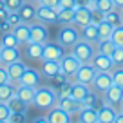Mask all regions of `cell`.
Wrapping results in <instances>:
<instances>
[{
	"mask_svg": "<svg viewBox=\"0 0 123 123\" xmlns=\"http://www.w3.org/2000/svg\"><path fill=\"white\" fill-rule=\"evenodd\" d=\"M91 92V87L85 83H80V81H73V89H71V98H74L76 101H83L85 96Z\"/></svg>",
	"mask_w": 123,
	"mask_h": 123,
	"instance_id": "27",
	"label": "cell"
},
{
	"mask_svg": "<svg viewBox=\"0 0 123 123\" xmlns=\"http://www.w3.org/2000/svg\"><path fill=\"white\" fill-rule=\"evenodd\" d=\"M24 2H25V0H4V6H6L7 11H18Z\"/></svg>",
	"mask_w": 123,
	"mask_h": 123,
	"instance_id": "44",
	"label": "cell"
},
{
	"mask_svg": "<svg viewBox=\"0 0 123 123\" xmlns=\"http://www.w3.org/2000/svg\"><path fill=\"white\" fill-rule=\"evenodd\" d=\"M0 45L2 47H20V42L16 40L13 31H6L2 35V38H0Z\"/></svg>",
	"mask_w": 123,
	"mask_h": 123,
	"instance_id": "31",
	"label": "cell"
},
{
	"mask_svg": "<svg viewBox=\"0 0 123 123\" xmlns=\"http://www.w3.org/2000/svg\"><path fill=\"white\" fill-rule=\"evenodd\" d=\"M80 40V29L73 24H67V25H60L58 29V35H56V42L60 43L63 49H69L74 45V43Z\"/></svg>",
	"mask_w": 123,
	"mask_h": 123,
	"instance_id": "2",
	"label": "cell"
},
{
	"mask_svg": "<svg viewBox=\"0 0 123 123\" xmlns=\"http://www.w3.org/2000/svg\"><path fill=\"white\" fill-rule=\"evenodd\" d=\"M58 2H60V0H40V4L49 6V7H58Z\"/></svg>",
	"mask_w": 123,
	"mask_h": 123,
	"instance_id": "48",
	"label": "cell"
},
{
	"mask_svg": "<svg viewBox=\"0 0 123 123\" xmlns=\"http://www.w3.org/2000/svg\"><path fill=\"white\" fill-rule=\"evenodd\" d=\"M7 15H9V11L6 7L0 9V31H2V33L11 31V27H9V24H7Z\"/></svg>",
	"mask_w": 123,
	"mask_h": 123,
	"instance_id": "37",
	"label": "cell"
},
{
	"mask_svg": "<svg viewBox=\"0 0 123 123\" xmlns=\"http://www.w3.org/2000/svg\"><path fill=\"white\" fill-rule=\"evenodd\" d=\"M22 22V18H20V15H18V11H9V15H7V24H9V27H16L18 24Z\"/></svg>",
	"mask_w": 123,
	"mask_h": 123,
	"instance_id": "43",
	"label": "cell"
},
{
	"mask_svg": "<svg viewBox=\"0 0 123 123\" xmlns=\"http://www.w3.org/2000/svg\"><path fill=\"white\" fill-rule=\"evenodd\" d=\"M71 89H73V81H65L63 85H60V87L56 89L58 91V100H60V98H69L71 96Z\"/></svg>",
	"mask_w": 123,
	"mask_h": 123,
	"instance_id": "35",
	"label": "cell"
},
{
	"mask_svg": "<svg viewBox=\"0 0 123 123\" xmlns=\"http://www.w3.org/2000/svg\"><path fill=\"white\" fill-rule=\"evenodd\" d=\"M89 0H76V6H87Z\"/></svg>",
	"mask_w": 123,
	"mask_h": 123,
	"instance_id": "52",
	"label": "cell"
},
{
	"mask_svg": "<svg viewBox=\"0 0 123 123\" xmlns=\"http://www.w3.org/2000/svg\"><path fill=\"white\" fill-rule=\"evenodd\" d=\"M105 22H109L112 27H119L123 25V16H121V9L114 7L112 11L105 13Z\"/></svg>",
	"mask_w": 123,
	"mask_h": 123,
	"instance_id": "29",
	"label": "cell"
},
{
	"mask_svg": "<svg viewBox=\"0 0 123 123\" xmlns=\"http://www.w3.org/2000/svg\"><path fill=\"white\" fill-rule=\"evenodd\" d=\"M31 27V40L29 42H38V43H45L47 40H49V29H47L45 24L38 22V20H35V22L29 24Z\"/></svg>",
	"mask_w": 123,
	"mask_h": 123,
	"instance_id": "7",
	"label": "cell"
},
{
	"mask_svg": "<svg viewBox=\"0 0 123 123\" xmlns=\"http://www.w3.org/2000/svg\"><path fill=\"white\" fill-rule=\"evenodd\" d=\"M103 20H105V13L103 11H100V9H91V22L92 24H96V25H98V24H101V22H103Z\"/></svg>",
	"mask_w": 123,
	"mask_h": 123,
	"instance_id": "41",
	"label": "cell"
},
{
	"mask_svg": "<svg viewBox=\"0 0 123 123\" xmlns=\"http://www.w3.org/2000/svg\"><path fill=\"white\" fill-rule=\"evenodd\" d=\"M76 119L80 123H98V111L94 107H87V105H81V109L78 111Z\"/></svg>",
	"mask_w": 123,
	"mask_h": 123,
	"instance_id": "20",
	"label": "cell"
},
{
	"mask_svg": "<svg viewBox=\"0 0 123 123\" xmlns=\"http://www.w3.org/2000/svg\"><path fill=\"white\" fill-rule=\"evenodd\" d=\"M74 22V9H58V24L67 25Z\"/></svg>",
	"mask_w": 123,
	"mask_h": 123,
	"instance_id": "32",
	"label": "cell"
},
{
	"mask_svg": "<svg viewBox=\"0 0 123 123\" xmlns=\"http://www.w3.org/2000/svg\"><path fill=\"white\" fill-rule=\"evenodd\" d=\"M80 65H81V62L73 53H65L60 60V69L69 78V81H74V76H76V71L80 69Z\"/></svg>",
	"mask_w": 123,
	"mask_h": 123,
	"instance_id": "4",
	"label": "cell"
},
{
	"mask_svg": "<svg viewBox=\"0 0 123 123\" xmlns=\"http://www.w3.org/2000/svg\"><path fill=\"white\" fill-rule=\"evenodd\" d=\"M96 7L100 9V11H103V13H109V11H112L116 6H114V0H96Z\"/></svg>",
	"mask_w": 123,
	"mask_h": 123,
	"instance_id": "36",
	"label": "cell"
},
{
	"mask_svg": "<svg viewBox=\"0 0 123 123\" xmlns=\"http://www.w3.org/2000/svg\"><path fill=\"white\" fill-rule=\"evenodd\" d=\"M98 71L92 67V63H81L80 69L76 71V76H74V81H80V83H85V85H91L94 76H96Z\"/></svg>",
	"mask_w": 123,
	"mask_h": 123,
	"instance_id": "12",
	"label": "cell"
},
{
	"mask_svg": "<svg viewBox=\"0 0 123 123\" xmlns=\"http://www.w3.org/2000/svg\"><path fill=\"white\" fill-rule=\"evenodd\" d=\"M89 2H91V0H89ZM92 2H96V0H92Z\"/></svg>",
	"mask_w": 123,
	"mask_h": 123,
	"instance_id": "57",
	"label": "cell"
},
{
	"mask_svg": "<svg viewBox=\"0 0 123 123\" xmlns=\"http://www.w3.org/2000/svg\"><path fill=\"white\" fill-rule=\"evenodd\" d=\"M111 40L116 45H123V25L114 27V31H112V35H111Z\"/></svg>",
	"mask_w": 123,
	"mask_h": 123,
	"instance_id": "38",
	"label": "cell"
},
{
	"mask_svg": "<svg viewBox=\"0 0 123 123\" xmlns=\"http://www.w3.org/2000/svg\"><path fill=\"white\" fill-rule=\"evenodd\" d=\"M36 109L40 111H49L54 105H58V91L53 85H40L36 87V94H35V101H33Z\"/></svg>",
	"mask_w": 123,
	"mask_h": 123,
	"instance_id": "1",
	"label": "cell"
},
{
	"mask_svg": "<svg viewBox=\"0 0 123 123\" xmlns=\"http://www.w3.org/2000/svg\"><path fill=\"white\" fill-rule=\"evenodd\" d=\"M116 114H118V109L109 105L107 101H105V105L100 109V112H98V123H114Z\"/></svg>",
	"mask_w": 123,
	"mask_h": 123,
	"instance_id": "23",
	"label": "cell"
},
{
	"mask_svg": "<svg viewBox=\"0 0 123 123\" xmlns=\"http://www.w3.org/2000/svg\"><path fill=\"white\" fill-rule=\"evenodd\" d=\"M16 94V85L7 81V83H2L0 85V101H6L7 103L9 98H13Z\"/></svg>",
	"mask_w": 123,
	"mask_h": 123,
	"instance_id": "30",
	"label": "cell"
},
{
	"mask_svg": "<svg viewBox=\"0 0 123 123\" xmlns=\"http://www.w3.org/2000/svg\"><path fill=\"white\" fill-rule=\"evenodd\" d=\"M76 7V0H60L58 9H74Z\"/></svg>",
	"mask_w": 123,
	"mask_h": 123,
	"instance_id": "45",
	"label": "cell"
},
{
	"mask_svg": "<svg viewBox=\"0 0 123 123\" xmlns=\"http://www.w3.org/2000/svg\"><path fill=\"white\" fill-rule=\"evenodd\" d=\"M35 94H36V87L22 85V83L16 85V96H18L20 100H24L27 105H33V101H35Z\"/></svg>",
	"mask_w": 123,
	"mask_h": 123,
	"instance_id": "24",
	"label": "cell"
},
{
	"mask_svg": "<svg viewBox=\"0 0 123 123\" xmlns=\"http://www.w3.org/2000/svg\"><path fill=\"white\" fill-rule=\"evenodd\" d=\"M6 6H4V0H0V9H4Z\"/></svg>",
	"mask_w": 123,
	"mask_h": 123,
	"instance_id": "53",
	"label": "cell"
},
{
	"mask_svg": "<svg viewBox=\"0 0 123 123\" xmlns=\"http://www.w3.org/2000/svg\"><path fill=\"white\" fill-rule=\"evenodd\" d=\"M42 73H40V69H35V67H27L25 71H24L22 78H20V83L22 85H31V87H40L42 85Z\"/></svg>",
	"mask_w": 123,
	"mask_h": 123,
	"instance_id": "11",
	"label": "cell"
},
{
	"mask_svg": "<svg viewBox=\"0 0 123 123\" xmlns=\"http://www.w3.org/2000/svg\"><path fill=\"white\" fill-rule=\"evenodd\" d=\"M114 6L118 9H123V0H114Z\"/></svg>",
	"mask_w": 123,
	"mask_h": 123,
	"instance_id": "51",
	"label": "cell"
},
{
	"mask_svg": "<svg viewBox=\"0 0 123 123\" xmlns=\"http://www.w3.org/2000/svg\"><path fill=\"white\" fill-rule=\"evenodd\" d=\"M33 123H49V119H47V114L42 116V118H35V119H33Z\"/></svg>",
	"mask_w": 123,
	"mask_h": 123,
	"instance_id": "49",
	"label": "cell"
},
{
	"mask_svg": "<svg viewBox=\"0 0 123 123\" xmlns=\"http://www.w3.org/2000/svg\"><path fill=\"white\" fill-rule=\"evenodd\" d=\"M111 74H112V81L119 87H123V67H114Z\"/></svg>",
	"mask_w": 123,
	"mask_h": 123,
	"instance_id": "39",
	"label": "cell"
},
{
	"mask_svg": "<svg viewBox=\"0 0 123 123\" xmlns=\"http://www.w3.org/2000/svg\"><path fill=\"white\" fill-rule=\"evenodd\" d=\"M0 47H2V45H0Z\"/></svg>",
	"mask_w": 123,
	"mask_h": 123,
	"instance_id": "58",
	"label": "cell"
},
{
	"mask_svg": "<svg viewBox=\"0 0 123 123\" xmlns=\"http://www.w3.org/2000/svg\"><path fill=\"white\" fill-rule=\"evenodd\" d=\"M71 53L81 62V63H91L92 56L96 54V43H91L87 40H78L73 47H71Z\"/></svg>",
	"mask_w": 123,
	"mask_h": 123,
	"instance_id": "3",
	"label": "cell"
},
{
	"mask_svg": "<svg viewBox=\"0 0 123 123\" xmlns=\"http://www.w3.org/2000/svg\"><path fill=\"white\" fill-rule=\"evenodd\" d=\"M103 100L107 101L109 105H112V107H116L119 111V107H121V103H123V87L112 83L111 87H109V91L103 94Z\"/></svg>",
	"mask_w": 123,
	"mask_h": 123,
	"instance_id": "8",
	"label": "cell"
},
{
	"mask_svg": "<svg viewBox=\"0 0 123 123\" xmlns=\"http://www.w3.org/2000/svg\"><path fill=\"white\" fill-rule=\"evenodd\" d=\"M121 16H123V9H121Z\"/></svg>",
	"mask_w": 123,
	"mask_h": 123,
	"instance_id": "56",
	"label": "cell"
},
{
	"mask_svg": "<svg viewBox=\"0 0 123 123\" xmlns=\"http://www.w3.org/2000/svg\"><path fill=\"white\" fill-rule=\"evenodd\" d=\"M36 20L45 25L58 24V7H49L43 4H36Z\"/></svg>",
	"mask_w": 123,
	"mask_h": 123,
	"instance_id": "6",
	"label": "cell"
},
{
	"mask_svg": "<svg viewBox=\"0 0 123 123\" xmlns=\"http://www.w3.org/2000/svg\"><path fill=\"white\" fill-rule=\"evenodd\" d=\"M91 24V7L89 6H76L74 7V22L73 25H76L78 29L83 25Z\"/></svg>",
	"mask_w": 123,
	"mask_h": 123,
	"instance_id": "16",
	"label": "cell"
},
{
	"mask_svg": "<svg viewBox=\"0 0 123 123\" xmlns=\"http://www.w3.org/2000/svg\"><path fill=\"white\" fill-rule=\"evenodd\" d=\"M92 67L96 71H107V73H111L112 69H114V63H112V58L107 56V54H101V53H96L94 56H92L91 60Z\"/></svg>",
	"mask_w": 123,
	"mask_h": 123,
	"instance_id": "17",
	"label": "cell"
},
{
	"mask_svg": "<svg viewBox=\"0 0 123 123\" xmlns=\"http://www.w3.org/2000/svg\"><path fill=\"white\" fill-rule=\"evenodd\" d=\"M58 105H60L63 111H67L71 116H73V119H76V114H78V111L81 109V103L80 101H76L74 98H60L58 100Z\"/></svg>",
	"mask_w": 123,
	"mask_h": 123,
	"instance_id": "25",
	"label": "cell"
},
{
	"mask_svg": "<svg viewBox=\"0 0 123 123\" xmlns=\"http://www.w3.org/2000/svg\"><path fill=\"white\" fill-rule=\"evenodd\" d=\"M116 49V43L112 42L111 38H103V40H98L96 42V53H101V54H107V56H112Z\"/></svg>",
	"mask_w": 123,
	"mask_h": 123,
	"instance_id": "28",
	"label": "cell"
},
{
	"mask_svg": "<svg viewBox=\"0 0 123 123\" xmlns=\"http://www.w3.org/2000/svg\"><path fill=\"white\" fill-rule=\"evenodd\" d=\"M7 81H9L7 69H6V65H0V85H2V83H7Z\"/></svg>",
	"mask_w": 123,
	"mask_h": 123,
	"instance_id": "47",
	"label": "cell"
},
{
	"mask_svg": "<svg viewBox=\"0 0 123 123\" xmlns=\"http://www.w3.org/2000/svg\"><path fill=\"white\" fill-rule=\"evenodd\" d=\"M112 83H114V81H112V74L111 73H107V71H98L96 76H94V80H92V83L89 85V87H91V91L96 92V94L103 96Z\"/></svg>",
	"mask_w": 123,
	"mask_h": 123,
	"instance_id": "5",
	"label": "cell"
},
{
	"mask_svg": "<svg viewBox=\"0 0 123 123\" xmlns=\"http://www.w3.org/2000/svg\"><path fill=\"white\" fill-rule=\"evenodd\" d=\"M114 123H123V111H118V114H116V121Z\"/></svg>",
	"mask_w": 123,
	"mask_h": 123,
	"instance_id": "50",
	"label": "cell"
},
{
	"mask_svg": "<svg viewBox=\"0 0 123 123\" xmlns=\"http://www.w3.org/2000/svg\"><path fill=\"white\" fill-rule=\"evenodd\" d=\"M20 58H22L20 47H0V65H9L11 62Z\"/></svg>",
	"mask_w": 123,
	"mask_h": 123,
	"instance_id": "18",
	"label": "cell"
},
{
	"mask_svg": "<svg viewBox=\"0 0 123 123\" xmlns=\"http://www.w3.org/2000/svg\"><path fill=\"white\" fill-rule=\"evenodd\" d=\"M63 54H65V49L58 42H49L47 40L43 43V60H62Z\"/></svg>",
	"mask_w": 123,
	"mask_h": 123,
	"instance_id": "15",
	"label": "cell"
},
{
	"mask_svg": "<svg viewBox=\"0 0 123 123\" xmlns=\"http://www.w3.org/2000/svg\"><path fill=\"white\" fill-rule=\"evenodd\" d=\"M80 38L81 40H87L91 43H96L100 40V33H98V25L96 24H87V25L80 27Z\"/></svg>",
	"mask_w": 123,
	"mask_h": 123,
	"instance_id": "21",
	"label": "cell"
},
{
	"mask_svg": "<svg viewBox=\"0 0 123 123\" xmlns=\"http://www.w3.org/2000/svg\"><path fill=\"white\" fill-rule=\"evenodd\" d=\"M119 111H123V103H121V107H119Z\"/></svg>",
	"mask_w": 123,
	"mask_h": 123,
	"instance_id": "55",
	"label": "cell"
},
{
	"mask_svg": "<svg viewBox=\"0 0 123 123\" xmlns=\"http://www.w3.org/2000/svg\"><path fill=\"white\" fill-rule=\"evenodd\" d=\"M112 31H114V27H112L109 22H105V20H103L101 24H98V33H100V40H103V38H111Z\"/></svg>",
	"mask_w": 123,
	"mask_h": 123,
	"instance_id": "33",
	"label": "cell"
},
{
	"mask_svg": "<svg viewBox=\"0 0 123 123\" xmlns=\"http://www.w3.org/2000/svg\"><path fill=\"white\" fill-rule=\"evenodd\" d=\"M18 15H20V18H22V22H25V24L35 22V20H36V4L27 2V0H25V2L20 6Z\"/></svg>",
	"mask_w": 123,
	"mask_h": 123,
	"instance_id": "19",
	"label": "cell"
},
{
	"mask_svg": "<svg viewBox=\"0 0 123 123\" xmlns=\"http://www.w3.org/2000/svg\"><path fill=\"white\" fill-rule=\"evenodd\" d=\"M47 119H49V123H71V121H74L73 116L67 111H63L60 105H54L53 109L47 111Z\"/></svg>",
	"mask_w": 123,
	"mask_h": 123,
	"instance_id": "13",
	"label": "cell"
},
{
	"mask_svg": "<svg viewBox=\"0 0 123 123\" xmlns=\"http://www.w3.org/2000/svg\"><path fill=\"white\" fill-rule=\"evenodd\" d=\"M49 81H51V85H53L54 89H58L60 85H63L65 81H69V78H67V76H65L63 73H58L56 76H53V78H51Z\"/></svg>",
	"mask_w": 123,
	"mask_h": 123,
	"instance_id": "40",
	"label": "cell"
},
{
	"mask_svg": "<svg viewBox=\"0 0 123 123\" xmlns=\"http://www.w3.org/2000/svg\"><path fill=\"white\" fill-rule=\"evenodd\" d=\"M6 69H7V74H9V81L15 83V85H18L24 71L27 69V65H25V62L20 58V60H15V62H11L9 65H6Z\"/></svg>",
	"mask_w": 123,
	"mask_h": 123,
	"instance_id": "9",
	"label": "cell"
},
{
	"mask_svg": "<svg viewBox=\"0 0 123 123\" xmlns=\"http://www.w3.org/2000/svg\"><path fill=\"white\" fill-rule=\"evenodd\" d=\"M7 107H9V111H11V114H27V111H29L31 105H27L24 100H20V98L15 94L13 98L7 100Z\"/></svg>",
	"mask_w": 123,
	"mask_h": 123,
	"instance_id": "26",
	"label": "cell"
},
{
	"mask_svg": "<svg viewBox=\"0 0 123 123\" xmlns=\"http://www.w3.org/2000/svg\"><path fill=\"white\" fill-rule=\"evenodd\" d=\"M9 116H11V111H9L7 103H6V101H0V123H7Z\"/></svg>",
	"mask_w": 123,
	"mask_h": 123,
	"instance_id": "42",
	"label": "cell"
},
{
	"mask_svg": "<svg viewBox=\"0 0 123 123\" xmlns=\"http://www.w3.org/2000/svg\"><path fill=\"white\" fill-rule=\"evenodd\" d=\"M27 2H33V4H40V0H27Z\"/></svg>",
	"mask_w": 123,
	"mask_h": 123,
	"instance_id": "54",
	"label": "cell"
},
{
	"mask_svg": "<svg viewBox=\"0 0 123 123\" xmlns=\"http://www.w3.org/2000/svg\"><path fill=\"white\" fill-rule=\"evenodd\" d=\"M27 119V114H11L7 119V123H22Z\"/></svg>",
	"mask_w": 123,
	"mask_h": 123,
	"instance_id": "46",
	"label": "cell"
},
{
	"mask_svg": "<svg viewBox=\"0 0 123 123\" xmlns=\"http://www.w3.org/2000/svg\"><path fill=\"white\" fill-rule=\"evenodd\" d=\"M38 69H40V73H42L43 80H51V78L56 76L58 73H62L60 60H42Z\"/></svg>",
	"mask_w": 123,
	"mask_h": 123,
	"instance_id": "14",
	"label": "cell"
},
{
	"mask_svg": "<svg viewBox=\"0 0 123 123\" xmlns=\"http://www.w3.org/2000/svg\"><path fill=\"white\" fill-rule=\"evenodd\" d=\"M22 47H24V56L29 62H42L43 60V43L29 42Z\"/></svg>",
	"mask_w": 123,
	"mask_h": 123,
	"instance_id": "10",
	"label": "cell"
},
{
	"mask_svg": "<svg viewBox=\"0 0 123 123\" xmlns=\"http://www.w3.org/2000/svg\"><path fill=\"white\" fill-rule=\"evenodd\" d=\"M111 58H112L114 67H123V45H116V49H114Z\"/></svg>",
	"mask_w": 123,
	"mask_h": 123,
	"instance_id": "34",
	"label": "cell"
},
{
	"mask_svg": "<svg viewBox=\"0 0 123 123\" xmlns=\"http://www.w3.org/2000/svg\"><path fill=\"white\" fill-rule=\"evenodd\" d=\"M13 33H15V36H16V40L20 42V47L22 45H25V43H29V40H31V27H29V24H25V22H20L16 27H13Z\"/></svg>",
	"mask_w": 123,
	"mask_h": 123,
	"instance_id": "22",
	"label": "cell"
}]
</instances>
